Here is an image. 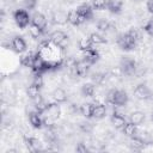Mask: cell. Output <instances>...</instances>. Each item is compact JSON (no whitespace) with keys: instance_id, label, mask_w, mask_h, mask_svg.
<instances>
[{"instance_id":"1","label":"cell","mask_w":153,"mask_h":153,"mask_svg":"<svg viewBox=\"0 0 153 153\" xmlns=\"http://www.w3.org/2000/svg\"><path fill=\"white\" fill-rule=\"evenodd\" d=\"M139 38H140L139 31L133 27V29H129L127 32L121 33L117 37V45L120 47V49L124 51H130L135 49Z\"/></svg>"},{"instance_id":"2","label":"cell","mask_w":153,"mask_h":153,"mask_svg":"<svg viewBox=\"0 0 153 153\" xmlns=\"http://www.w3.org/2000/svg\"><path fill=\"white\" fill-rule=\"evenodd\" d=\"M105 100L108 104H111L115 106H126L129 102V96L123 90L112 88L106 93Z\"/></svg>"},{"instance_id":"3","label":"cell","mask_w":153,"mask_h":153,"mask_svg":"<svg viewBox=\"0 0 153 153\" xmlns=\"http://www.w3.org/2000/svg\"><path fill=\"white\" fill-rule=\"evenodd\" d=\"M120 69H121V73L126 76H131L136 73V69H137V63L134 59L131 57H123L120 62Z\"/></svg>"},{"instance_id":"4","label":"cell","mask_w":153,"mask_h":153,"mask_svg":"<svg viewBox=\"0 0 153 153\" xmlns=\"http://www.w3.org/2000/svg\"><path fill=\"white\" fill-rule=\"evenodd\" d=\"M13 19L19 29H25L31 24V17L26 10H16L13 12Z\"/></svg>"},{"instance_id":"5","label":"cell","mask_w":153,"mask_h":153,"mask_svg":"<svg viewBox=\"0 0 153 153\" xmlns=\"http://www.w3.org/2000/svg\"><path fill=\"white\" fill-rule=\"evenodd\" d=\"M49 39L51 43H54L56 47H59L61 49H65L68 45V36L61 30H56V31L51 32L49 36Z\"/></svg>"},{"instance_id":"6","label":"cell","mask_w":153,"mask_h":153,"mask_svg":"<svg viewBox=\"0 0 153 153\" xmlns=\"http://www.w3.org/2000/svg\"><path fill=\"white\" fill-rule=\"evenodd\" d=\"M90 66L85 60H80V61H75L73 65H72V72L75 76H79V78H85L87 74H88V71H90Z\"/></svg>"},{"instance_id":"7","label":"cell","mask_w":153,"mask_h":153,"mask_svg":"<svg viewBox=\"0 0 153 153\" xmlns=\"http://www.w3.org/2000/svg\"><path fill=\"white\" fill-rule=\"evenodd\" d=\"M133 94L139 100H148L152 98V91L146 84H137L133 91Z\"/></svg>"},{"instance_id":"8","label":"cell","mask_w":153,"mask_h":153,"mask_svg":"<svg viewBox=\"0 0 153 153\" xmlns=\"http://www.w3.org/2000/svg\"><path fill=\"white\" fill-rule=\"evenodd\" d=\"M44 114H45L47 117H48L49 120H51V121L57 120V118L60 117V115H61V108H60L59 103H56V102L48 103Z\"/></svg>"},{"instance_id":"9","label":"cell","mask_w":153,"mask_h":153,"mask_svg":"<svg viewBox=\"0 0 153 153\" xmlns=\"http://www.w3.org/2000/svg\"><path fill=\"white\" fill-rule=\"evenodd\" d=\"M31 24L35 25V26H37V27H38L39 30H42L43 32H45L48 22H47V18H45L44 14H42V13H39V12H36V13L31 17Z\"/></svg>"},{"instance_id":"10","label":"cell","mask_w":153,"mask_h":153,"mask_svg":"<svg viewBox=\"0 0 153 153\" xmlns=\"http://www.w3.org/2000/svg\"><path fill=\"white\" fill-rule=\"evenodd\" d=\"M11 47L13 49V51L22 54L24 51H26V42L22 36H16L12 38L11 41Z\"/></svg>"},{"instance_id":"11","label":"cell","mask_w":153,"mask_h":153,"mask_svg":"<svg viewBox=\"0 0 153 153\" xmlns=\"http://www.w3.org/2000/svg\"><path fill=\"white\" fill-rule=\"evenodd\" d=\"M24 143H25L26 148L30 152H39V151H42V143L39 142L38 139H36L33 136H25L24 137Z\"/></svg>"},{"instance_id":"12","label":"cell","mask_w":153,"mask_h":153,"mask_svg":"<svg viewBox=\"0 0 153 153\" xmlns=\"http://www.w3.org/2000/svg\"><path fill=\"white\" fill-rule=\"evenodd\" d=\"M76 11H78V13L85 19V22L86 20H91L92 18H93V7L90 5V4H81V5H79L78 7H76Z\"/></svg>"},{"instance_id":"13","label":"cell","mask_w":153,"mask_h":153,"mask_svg":"<svg viewBox=\"0 0 153 153\" xmlns=\"http://www.w3.org/2000/svg\"><path fill=\"white\" fill-rule=\"evenodd\" d=\"M42 114H39L38 111H31L29 112V122L32 126V128L35 129H41L44 124V121L41 116Z\"/></svg>"},{"instance_id":"14","label":"cell","mask_w":153,"mask_h":153,"mask_svg":"<svg viewBox=\"0 0 153 153\" xmlns=\"http://www.w3.org/2000/svg\"><path fill=\"white\" fill-rule=\"evenodd\" d=\"M67 19H68V23L73 26H79L82 23H85V19L78 13L76 10H71L69 12H67Z\"/></svg>"},{"instance_id":"15","label":"cell","mask_w":153,"mask_h":153,"mask_svg":"<svg viewBox=\"0 0 153 153\" xmlns=\"http://www.w3.org/2000/svg\"><path fill=\"white\" fill-rule=\"evenodd\" d=\"M110 121H111L112 126H114L116 129H122V128L126 126V123H127L126 117H124L122 114L117 112V111H114V112H112V115H111V117H110Z\"/></svg>"},{"instance_id":"16","label":"cell","mask_w":153,"mask_h":153,"mask_svg":"<svg viewBox=\"0 0 153 153\" xmlns=\"http://www.w3.org/2000/svg\"><path fill=\"white\" fill-rule=\"evenodd\" d=\"M99 57H100V55H99V53H98V50H96V49H90V50H86V51H84V56H82V60H85L88 65H94V63H97L98 62V60H99Z\"/></svg>"},{"instance_id":"17","label":"cell","mask_w":153,"mask_h":153,"mask_svg":"<svg viewBox=\"0 0 153 153\" xmlns=\"http://www.w3.org/2000/svg\"><path fill=\"white\" fill-rule=\"evenodd\" d=\"M106 115V106L102 103H94L92 106V118L102 120Z\"/></svg>"},{"instance_id":"18","label":"cell","mask_w":153,"mask_h":153,"mask_svg":"<svg viewBox=\"0 0 153 153\" xmlns=\"http://www.w3.org/2000/svg\"><path fill=\"white\" fill-rule=\"evenodd\" d=\"M123 2L121 0H108L106 10L112 14H120L122 12Z\"/></svg>"},{"instance_id":"19","label":"cell","mask_w":153,"mask_h":153,"mask_svg":"<svg viewBox=\"0 0 153 153\" xmlns=\"http://www.w3.org/2000/svg\"><path fill=\"white\" fill-rule=\"evenodd\" d=\"M51 97H53L54 102H56V103H59V104L65 103V102L68 99L67 92H66L63 88H60V87H57V88H55V90L53 91Z\"/></svg>"},{"instance_id":"20","label":"cell","mask_w":153,"mask_h":153,"mask_svg":"<svg viewBox=\"0 0 153 153\" xmlns=\"http://www.w3.org/2000/svg\"><path fill=\"white\" fill-rule=\"evenodd\" d=\"M122 130H123V134H124L126 136H128V137L136 136L137 133H139V130H137V126L134 124V123H131V122H127L126 126L122 128Z\"/></svg>"},{"instance_id":"21","label":"cell","mask_w":153,"mask_h":153,"mask_svg":"<svg viewBox=\"0 0 153 153\" xmlns=\"http://www.w3.org/2000/svg\"><path fill=\"white\" fill-rule=\"evenodd\" d=\"M51 22H53L54 24H57V25H63V24L68 23L67 13L61 12V11H57V12L53 13V16H51Z\"/></svg>"},{"instance_id":"22","label":"cell","mask_w":153,"mask_h":153,"mask_svg":"<svg viewBox=\"0 0 153 153\" xmlns=\"http://www.w3.org/2000/svg\"><path fill=\"white\" fill-rule=\"evenodd\" d=\"M145 118H146L145 114H143L142 111H139V110H137V111H133V112L130 114V116H129V122H131V123H134V124H136V126H140V124L143 123Z\"/></svg>"},{"instance_id":"23","label":"cell","mask_w":153,"mask_h":153,"mask_svg":"<svg viewBox=\"0 0 153 153\" xmlns=\"http://www.w3.org/2000/svg\"><path fill=\"white\" fill-rule=\"evenodd\" d=\"M129 146H130V148L134 149V151H141V149L145 147V141H143L141 137H139V136L136 135V136L130 137V143H129Z\"/></svg>"},{"instance_id":"24","label":"cell","mask_w":153,"mask_h":153,"mask_svg":"<svg viewBox=\"0 0 153 153\" xmlns=\"http://www.w3.org/2000/svg\"><path fill=\"white\" fill-rule=\"evenodd\" d=\"M92 106H93L92 103H84V104L80 105L79 111H80V114H81L85 118L90 120V118H92Z\"/></svg>"},{"instance_id":"25","label":"cell","mask_w":153,"mask_h":153,"mask_svg":"<svg viewBox=\"0 0 153 153\" xmlns=\"http://www.w3.org/2000/svg\"><path fill=\"white\" fill-rule=\"evenodd\" d=\"M94 91H96V87H94V84L92 82H86L81 86V94L84 97H92L94 94Z\"/></svg>"},{"instance_id":"26","label":"cell","mask_w":153,"mask_h":153,"mask_svg":"<svg viewBox=\"0 0 153 153\" xmlns=\"http://www.w3.org/2000/svg\"><path fill=\"white\" fill-rule=\"evenodd\" d=\"M97 29H98L100 32H109L110 29H112V24H111L108 19L102 18V19H99V20L97 22Z\"/></svg>"},{"instance_id":"27","label":"cell","mask_w":153,"mask_h":153,"mask_svg":"<svg viewBox=\"0 0 153 153\" xmlns=\"http://www.w3.org/2000/svg\"><path fill=\"white\" fill-rule=\"evenodd\" d=\"M26 93H27V96H29L30 99L35 100L36 98H38V97L41 96V88L31 82V85H30V86L27 87V90H26Z\"/></svg>"},{"instance_id":"28","label":"cell","mask_w":153,"mask_h":153,"mask_svg":"<svg viewBox=\"0 0 153 153\" xmlns=\"http://www.w3.org/2000/svg\"><path fill=\"white\" fill-rule=\"evenodd\" d=\"M33 59H35V54L32 53H26L25 55H23L20 57V63L24 66V67H32V63H33Z\"/></svg>"},{"instance_id":"29","label":"cell","mask_w":153,"mask_h":153,"mask_svg":"<svg viewBox=\"0 0 153 153\" xmlns=\"http://www.w3.org/2000/svg\"><path fill=\"white\" fill-rule=\"evenodd\" d=\"M92 45H93V43L91 42L90 37H82L79 41V49L81 51H86V50L92 49Z\"/></svg>"},{"instance_id":"30","label":"cell","mask_w":153,"mask_h":153,"mask_svg":"<svg viewBox=\"0 0 153 153\" xmlns=\"http://www.w3.org/2000/svg\"><path fill=\"white\" fill-rule=\"evenodd\" d=\"M88 37H90V39H91V42H92L93 44H105V43H106L105 37L102 36V35L98 33V32H92Z\"/></svg>"},{"instance_id":"31","label":"cell","mask_w":153,"mask_h":153,"mask_svg":"<svg viewBox=\"0 0 153 153\" xmlns=\"http://www.w3.org/2000/svg\"><path fill=\"white\" fill-rule=\"evenodd\" d=\"M106 4H108V0H91V6L93 7V10H97V11L105 10Z\"/></svg>"},{"instance_id":"32","label":"cell","mask_w":153,"mask_h":153,"mask_svg":"<svg viewBox=\"0 0 153 153\" xmlns=\"http://www.w3.org/2000/svg\"><path fill=\"white\" fill-rule=\"evenodd\" d=\"M143 31L148 35V36H151V37H153V17L151 18V19H148V22L143 25Z\"/></svg>"},{"instance_id":"33","label":"cell","mask_w":153,"mask_h":153,"mask_svg":"<svg viewBox=\"0 0 153 153\" xmlns=\"http://www.w3.org/2000/svg\"><path fill=\"white\" fill-rule=\"evenodd\" d=\"M23 6L26 11H32L37 7V0H23Z\"/></svg>"},{"instance_id":"34","label":"cell","mask_w":153,"mask_h":153,"mask_svg":"<svg viewBox=\"0 0 153 153\" xmlns=\"http://www.w3.org/2000/svg\"><path fill=\"white\" fill-rule=\"evenodd\" d=\"M29 26H30V27H29L30 33H31V36H32V37H35V38H38L39 36H42V35L44 33L42 30H39L37 26H35V25H32V24H30Z\"/></svg>"},{"instance_id":"35","label":"cell","mask_w":153,"mask_h":153,"mask_svg":"<svg viewBox=\"0 0 153 153\" xmlns=\"http://www.w3.org/2000/svg\"><path fill=\"white\" fill-rule=\"evenodd\" d=\"M32 84H33V85H36V86H38L39 88H42V87H43V84H44L42 74H35L33 80H32Z\"/></svg>"},{"instance_id":"36","label":"cell","mask_w":153,"mask_h":153,"mask_svg":"<svg viewBox=\"0 0 153 153\" xmlns=\"http://www.w3.org/2000/svg\"><path fill=\"white\" fill-rule=\"evenodd\" d=\"M79 128H80L84 133H90L93 127H92V124H91L90 122H81V123L79 124Z\"/></svg>"},{"instance_id":"37","label":"cell","mask_w":153,"mask_h":153,"mask_svg":"<svg viewBox=\"0 0 153 153\" xmlns=\"http://www.w3.org/2000/svg\"><path fill=\"white\" fill-rule=\"evenodd\" d=\"M75 151H76L78 153H86V152H88V148L86 147L85 143L80 142V143H78V146L75 147Z\"/></svg>"},{"instance_id":"38","label":"cell","mask_w":153,"mask_h":153,"mask_svg":"<svg viewBox=\"0 0 153 153\" xmlns=\"http://www.w3.org/2000/svg\"><path fill=\"white\" fill-rule=\"evenodd\" d=\"M146 8H147V11L153 16V0H147V2H146Z\"/></svg>"},{"instance_id":"39","label":"cell","mask_w":153,"mask_h":153,"mask_svg":"<svg viewBox=\"0 0 153 153\" xmlns=\"http://www.w3.org/2000/svg\"><path fill=\"white\" fill-rule=\"evenodd\" d=\"M151 117H152V121H153V112H152V116Z\"/></svg>"},{"instance_id":"40","label":"cell","mask_w":153,"mask_h":153,"mask_svg":"<svg viewBox=\"0 0 153 153\" xmlns=\"http://www.w3.org/2000/svg\"><path fill=\"white\" fill-rule=\"evenodd\" d=\"M133 1H139V0H133Z\"/></svg>"}]
</instances>
